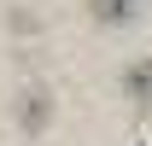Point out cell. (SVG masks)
Here are the masks:
<instances>
[{"instance_id": "obj_2", "label": "cell", "mask_w": 152, "mask_h": 146, "mask_svg": "<svg viewBox=\"0 0 152 146\" xmlns=\"http://www.w3.org/2000/svg\"><path fill=\"white\" fill-rule=\"evenodd\" d=\"M123 88H129V99L152 105V58H134L129 70H123Z\"/></svg>"}, {"instance_id": "obj_3", "label": "cell", "mask_w": 152, "mask_h": 146, "mask_svg": "<svg viewBox=\"0 0 152 146\" xmlns=\"http://www.w3.org/2000/svg\"><path fill=\"white\" fill-rule=\"evenodd\" d=\"M129 12H134L129 0H94V18L99 23H129Z\"/></svg>"}, {"instance_id": "obj_1", "label": "cell", "mask_w": 152, "mask_h": 146, "mask_svg": "<svg viewBox=\"0 0 152 146\" xmlns=\"http://www.w3.org/2000/svg\"><path fill=\"white\" fill-rule=\"evenodd\" d=\"M47 123H53V88L35 82V88L18 93V128H23V134H41Z\"/></svg>"}]
</instances>
